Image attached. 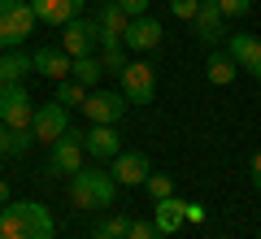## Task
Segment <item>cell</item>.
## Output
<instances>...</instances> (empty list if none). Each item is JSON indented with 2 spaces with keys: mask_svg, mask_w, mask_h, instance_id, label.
<instances>
[{
  "mask_svg": "<svg viewBox=\"0 0 261 239\" xmlns=\"http://www.w3.org/2000/svg\"><path fill=\"white\" fill-rule=\"evenodd\" d=\"M100 61H105V74H122L126 70V44L113 35H100Z\"/></svg>",
  "mask_w": 261,
  "mask_h": 239,
  "instance_id": "44dd1931",
  "label": "cell"
},
{
  "mask_svg": "<svg viewBox=\"0 0 261 239\" xmlns=\"http://www.w3.org/2000/svg\"><path fill=\"white\" fill-rule=\"evenodd\" d=\"M226 52L235 57L240 70H248L252 78H261V39H257V35H244V31L226 35Z\"/></svg>",
  "mask_w": 261,
  "mask_h": 239,
  "instance_id": "7c38bea8",
  "label": "cell"
},
{
  "mask_svg": "<svg viewBox=\"0 0 261 239\" xmlns=\"http://www.w3.org/2000/svg\"><path fill=\"white\" fill-rule=\"evenodd\" d=\"M31 70H35V61H31L22 48H9V52L0 57V83H22Z\"/></svg>",
  "mask_w": 261,
  "mask_h": 239,
  "instance_id": "ffe728a7",
  "label": "cell"
},
{
  "mask_svg": "<svg viewBox=\"0 0 261 239\" xmlns=\"http://www.w3.org/2000/svg\"><path fill=\"white\" fill-rule=\"evenodd\" d=\"M0 122L13 130H31L35 104H31V92L22 83H0Z\"/></svg>",
  "mask_w": 261,
  "mask_h": 239,
  "instance_id": "277c9868",
  "label": "cell"
},
{
  "mask_svg": "<svg viewBox=\"0 0 261 239\" xmlns=\"http://www.w3.org/2000/svg\"><path fill=\"white\" fill-rule=\"evenodd\" d=\"M96 22H100V35H113V39H122V35H126V26H130V13L122 9L118 0H109V5H100Z\"/></svg>",
  "mask_w": 261,
  "mask_h": 239,
  "instance_id": "d6986e66",
  "label": "cell"
},
{
  "mask_svg": "<svg viewBox=\"0 0 261 239\" xmlns=\"http://www.w3.org/2000/svg\"><path fill=\"white\" fill-rule=\"evenodd\" d=\"M83 148L96 161H113V156L122 152V135H118V126H92L83 135Z\"/></svg>",
  "mask_w": 261,
  "mask_h": 239,
  "instance_id": "2e32d148",
  "label": "cell"
},
{
  "mask_svg": "<svg viewBox=\"0 0 261 239\" xmlns=\"http://www.w3.org/2000/svg\"><path fill=\"white\" fill-rule=\"evenodd\" d=\"M218 9H222V18H244L252 9V0H218Z\"/></svg>",
  "mask_w": 261,
  "mask_h": 239,
  "instance_id": "f1b7e54d",
  "label": "cell"
},
{
  "mask_svg": "<svg viewBox=\"0 0 261 239\" xmlns=\"http://www.w3.org/2000/svg\"><path fill=\"white\" fill-rule=\"evenodd\" d=\"M235 74H240L235 57L226 52V48H214V52H209V61H205V78H209L214 87H226V83H235Z\"/></svg>",
  "mask_w": 261,
  "mask_h": 239,
  "instance_id": "ac0fdd59",
  "label": "cell"
},
{
  "mask_svg": "<svg viewBox=\"0 0 261 239\" xmlns=\"http://www.w3.org/2000/svg\"><path fill=\"white\" fill-rule=\"evenodd\" d=\"M83 113L92 118V126H118L122 113H126V96L122 92H100V87H92L83 100Z\"/></svg>",
  "mask_w": 261,
  "mask_h": 239,
  "instance_id": "8992f818",
  "label": "cell"
},
{
  "mask_svg": "<svg viewBox=\"0 0 261 239\" xmlns=\"http://www.w3.org/2000/svg\"><path fill=\"white\" fill-rule=\"evenodd\" d=\"M130 222H135V218H126V213H109V218L96 222V239H126L130 235Z\"/></svg>",
  "mask_w": 261,
  "mask_h": 239,
  "instance_id": "cb8c5ba5",
  "label": "cell"
},
{
  "mask_svg": "<svg viewBox=\"0 0 261 239\" xmlns=\"http://www.w3.org/2000/svg\"><path fill=\"white\" fill-rule=\"evenodd\" d=\"M187 222H192V226H200V222H205V204H187Z\"/></svg>",
  "mask_w": 261,
  "mask_h": 239,
  "instance_id": "1f68e13d",
  "label": "cell"
},
{
  "mask_svg": "<svg viewBox=\"0 0 261 239\" xmlns=\"http://www.w3.org/2000/svg\"><path fill=\"white\" fill-rule=\"evenodd\" d=\"M126 239H166L157 230V222H130V235Z\"/></svg>",
  "mask_w": 261,
  "mask_h": 239,
  "instance_id": "83f0119b",
  "label": "cell"
},
{
  "mask_svg": "<svg viewBox=\"0 0 261 239\" xmlns=\"http://www.w3.org/2000/svg\"><path fill=\"white\" fill-rule=\"evenodd\" d=\"M31 9L48 26H65V22L83 18V0H31Z\"/></svg>",
  "mask_w": 261,
  "mask_h": 239,
  "instance_id": "9a60e30c",
  "label": "cell"
},
{
  "mask_svg": "<svg viewBox=\"0 0 261 239\" xmlns=\"http://www.w3.org/2000/svg\"><path fill=\"white\" fill-rule=\"evenodd\" d=\"M248 174H252V187H257V192H261V148H257V152H252V166H248Z\"/></svg>",
  "mask_w": 261,
  "mask_h": 239,
  "instance_id": "4dcf8cb0",
  "label": "cell"
},
{
  "mask_svg": "<svg viewBox=\"0 0 261 239\" xmlns=\"http://www.w3.org/2000/svg\"><path fill=\"white\" fill-rule=\"evenodd\" d=\"M196 39L200 44H209V48H218V39L226 35V18H222V9H218V0H205L200 5V13H196Z\"/></svg>",
  "mask_w": 261,
  "mask_h": 239,
  "instance_id": "5bb4252c",
  "label": "cell"
},
{
  "mask_svg": "<svg viewBox=\"0 0 261 239\" xmlns=\"http://www.w3.org/2000/svg\"><path fill=\"white\" fill-rule=\"evenodd\" d=\"M35 9H31V0H0V48L9 52V48H22L35 31Z\"/></svg>",
  "mask_w": 261,
  "mask_h": 239,
  "instance_id": "3957f363",
  "label": "cell"
},
{
  "mask_svg": "<svg viewBox=\"0 0 261 239\" xmlns=\"http://www.w3.org/2000/svg\"><path fill=\"white\" fill-rule=\"evenodd\" d=\"M152 222H157L161 235H174L187 222V204L178 200V196H166V200H157V209H152Z\"/></svg>",
  "mask_w": 261,
  "mask_h": 239,
  "instance_id": "e0dca14e",
  "label": "cell"
},
{
  "mask_svg": "<svg viewBox=\"0 0 261 239\" xmlns=\"http://www.w3.org/2000/svg\"><path fill=\"white\" fill-rule=\"evenodd\" d=\"M87 92H92V87H83L79 78H61V83H57V100H61L65 109H70V104H79V109H83Z\"/></svg>",
  "mask_w": 261,
  "mask_h": 239,
  "instance_id": "d4e9b609",
  "label": "cell"
},
{
  "mask_svg": "<svg viewBox=\"0 0 261 239\" xmlns=\"http://www.w3.org/2000/svg\"><path fill=\"white\" fill-rule=\"evenodd\" d=\"M83 161H87V148H83V135H79V130H65V135L53 144V152H48L53 174H79Z\"/></svg>",
  "mask_w": 261,
  "mask_h": 239,
  "instance_id": "ba28073f",
  "label": "cell"
},
{
  "mask_svg": "<svg viewBox=\"0 0 261 239\" xmlns=\"http://www.w3.org/2000/svg\"><path fill=\"white\" fill-rule=\"evenodd\" d=\"M161 22L152 18V13H144V18H130L126 35H122V44L130 48V52H152V48H161Z\"/></svg>",
  "mask_w": 261,
  "mask_h": 239,
  "instance_id": "30bf717a",
  "label": "cell"
},
{
  "mask_svg": "<svg viewBox=\"0 0 261 239\" xmlns=\"http://www.w3.org/2000/svg\"><path fill=\"white\" fill-rule=\"evenodd\" d=\"M118 78H122L126 104H152V96H157V70L148 61H126V70Z\"/></svg>",
  "mask_w": 261,
  "mask_h": 239,
  "instance_id": "5b68a950",
  "label": "cell"
},
{
  "mask_svg": "<svg viewBox=\"0 0 261 239\" xmlns=\"http://www.w3.org/2000/svg\"><path fill=\"white\" fill-rule=\"evenodd\" d=\"M118 5L130 13V18H144V13H148V0H118Z\"/></svg>",
  "mask_w": 261,
  "mask_h": 239,
  "instance_id": "f546056e",
  "label": "cell"
},
{
  "mask_svg": "<svg viewBox=\"0 0 261 239\" xmlns=\"http://www.w3.org/2000/svg\"><path fill=\"white\" fill-rule=\"evenodd\" d=\"M148 174H152V166H148L144 152H126V148H122V152L113 156V178H118V187H144Z\"/></svg>",
  "mask_w": 261,
  "mask_h": 239,
  "instance_id": "8fae6325",
  "label": "cell"
},
{
  "mask_svg": "<svg viewBox=\"0 0 261 239\" xmlns=\"http://www.w3.org/2000/svg\"><path fill=\"white\" fill-rule=\"evenodd\" d=\"M5 204H9V183L0 178V209H5Z\"/></svg>",
  "mask_w": 261,
  "mask_h": 239,
  "instance_id": "d6a6232c",
  "label": "cell"
},
{
  "mask_svg": "<svg viewBox=\"0 0 261 239\" xmlns=\"http://www.w3.org/2000/svg\"><path fill=\"white\" fill-rule=\"evenodd\" d=\"M57 222L39 200H9L0 209V239H53Z\"/></svg>",
  "mask_w": 261,
  "mask_h": 239,
  "instance_id": "6da1fadb",
  "label": "cell"
},
{
  "mask_svg": "<svg viewBox=\"0 0 261 239\" xmlns=\"http://www.w3.org/2000/svg\"><path fill=\"white\" fill-rule=\"evenodd\" d=\"M70 130V113H65L61 100H48L35 109V122H31V135L39 139V144H57V139Z\"/></svg>",
  "mask_w": 261,
  "mask_h": 239,
  "instance_id": "9c48e42d",
  "label": "cell"
},
{
  "mask_svg": "<svg viewBox=\"0 0 261 239\" xmlns=\"http://www.w3.org/2000/svg\"><path fill=\"white\" fill-rule=\"evenodd\" d=\"M100 74H105V61H100V57H74V65H70V78H79V83H83V87H96V83H100Z\"/></svg>",
  "mask_w": 261,
  "mask_h": 239,
  "instance_id": "603a6c76",
  "label": "cell"
},
{
  "mask_svg": "<svg viewBox=\"0 0 261 239\" xmlns=\"http://www.w3.org/2000/svg\"><path fill=\"white\" fill-rule=\"evenodd\" d=\"M61 48L70 57H92L96 48H100V22L92 18H74L61 26Z\"/></svg>",
  "mask_w": 261,
  "mask_h": 239,
  "instance_id": "52a82bcc",
  "label": "cell"
},
{
  "mask_svg": "<svg viewBox=\"0 0 261 239\" xmlns=\"http://www.w3.org/2000/svg\"><path fill=\"white\" fill-rule=\"evenodd\" d=\"M31 61H35V74H44V78H53V83H61V78H70V65H74V57L65 52V48H35L31 52Z\"/></svg>",
  "mask_w": 261,
  "mask_h": 239,
  "instance_id": "4fadbf2b",
  "label": "cell"
},
{
  "mask_svg": "<svg viewBox=\"0 0 261 239\" xmlns=\"http://www.w3.org/2000/svg\"><path fill=\"white\" fill-rule=\"evenodd\" d=\"M31 144H35V135H31V130H13V126H5V122H0V156H22Z\"/></svg>",
  "mask_w": 261,
  "mask_h": 239,
  "instance_id": "7402d4cb",
  "label": "cell"
},
{
  "mask_svg": "<svg viewBox=\"0 0 261 239\" xmlns=\"http://www.w3.org/2000/svg\"><path fill=\"white\" fill-rule=\"evenodd\" d=\"M144 187H148L152 200H166V196H174V178H170V174H148V183H144Z\"/></svg>",
  "mask_w": 261,
  "mask_h": 239,
  "instance_id": "484cf974",
  "label": "cell"
},
{
  "mask_svg": "<svg viewBox=\"0 0 261 239\" xmlns=\"http://www.w3.org/2000/svg\"><path fill=\"white\" fill-rule=\"evenodd\" d=\"M113 192H118V178L96 170V166H83L79 174H70V200H74V209H113Z\"/></svg>",
  "mask_w": 261,
  "mask_h": 239,
  "instance_id": "7a4b0ae2",
  "label": "cell"
},
{
  "mask_svg": "<svg viewBox=\"0 0 261 239\" xmlns=\"http://www.w3.org/2000/svg\"><path fill=\"white\" fill-rule=\"evenodd\" d=\"M200 5H205V0H170V13H174L178 22H196Z\"/></svg>",
  "mask_w": 261,
  "mask_h": 239,
  "instance_id": "4316f807",
  "label": "cell"
}]
</instances>
